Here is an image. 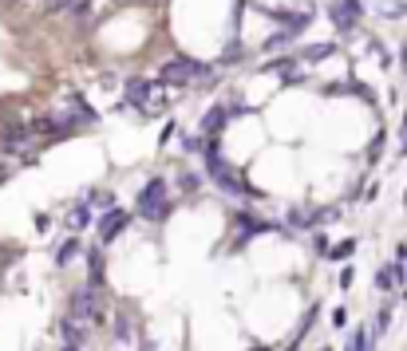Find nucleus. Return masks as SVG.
Here are the masks:
<instances>
[{
  "instance_id": "1",
  "label": "nucleus",
  "mask_w": 407,
  "mask_h": 351,
  "mask_svg": "<svg viewBox=\"0 0 407 351\" xmlns=\"http://www.w3.org/2000/svg\"><path fill=\"white\" fill-rule=\"evenodd\" d=\"M127 103H131V107H143V115H159V111L170 103V91H166V83L131 79V83H127Z\"/></svg>"
},
{
  "instance_id": "2",
  "label": "nucleus",
  "mask_w": 407,
  "mask_h": 351,
  "mask_svg": "<svg viewBox=\"0 0 407 351\" xmlns=\"http://www.w3.org/2000/svg\"><path fill=\"white\" fill-rule=\"evenodd\" d=\"M40 142V131L28 122V126H8V131L0 134V154L4 158H32Z\"/></svg>"
},
{
  "instance_id": "3",
  "label": "nucleus",
  "mask_w": 407,
  "mask_h": 351,
  "mask_svg": "<svg viewBox=\"0 0 407 351\" xmlns=\"http://www.w3.org/2000/svg\"><path fill=\"white\" fill-rule=\"evenodd\" d=\"M138 213L147 221H162L170 213V197H166V182L162 178H150L143 186V194H138Z\"/></svg>"
},
{
  "instance_id": "4",
  "label": "nucleus",
  "mask_w": 407,
  "mask_h": 351,
  "mask_svg": "<svg viewBox=\"0 0 407 351\" xmlns=\"http://www.w3.org/2000/svg\"><path fill=\"white\" fill-rule=\"evenodd\" d=\"M72 320H79V324H99V320H103V296H99L95 292V284H83V288L75 292L72 296Z\"/></svg>"
},
{
  "instance_id": "5",
  "label": "nucleus",
  "mask_w": 407,
  "mask_h": 351,
  "mask_svg": "<svg viewBox=\"0 0 407 351\" xmlns=\"http://www.w3.org/2000/svg\"><path fill=\"white\" fill-rule=\"evenodd\" d=\"M162 83H206L210 79V67L198 60H170L162 63Z\"/></svg>"
},
{
  "instance_id": "6",
  "label": "nucleus",
  "mask_w": 407,
  "mask_h": 351,
  "mask_svg": "<svg viewBox=\"0 0 407 351\" xmlns=\"http://www.w3.org/2000/svg\"><path fill=\"white\" fill-rule=\"evenodd\" d=\"M123 225H127V213H123V209H107V213L99 218V241H103V245L115 241V237L123 233Z\"/></svg>"
},
{
  "instance_id": "7",
  "label": "nucleus",
  "mask_w": 407,
  "mask_h": 351,
  "mask_svg": "<svg viewBox=\"0 0 407 351\" xmlns=\"http://www.w3.org/2000/svg\"><path fill=\"white\" fill-rule=\"evenodd\" d=\"M356 16H360V4H356V0H340V4L333 8V20L340 28H352V24H356Z\"/></svg>"
},
{
  "instance_id": "8",
  "label": "nucleus",
  "mask_w": 407,
  "mask_h": 351,
  "mask_svg": "<svg viewBox=\"0 0 407 351\" xmlns=\"http://www.w3.org/2000/svg\"><path fill=\"white\" fill-rule=\"evenodd\" d=\"M44 13H87V0H40Z\"/></svg>"
},
{
  "instance_id": "9",
  "label": "nucleus",
  "mask_w": 407,
  "mask_h": 351,
  "mask_svg": "<svg viewBox=\"0 0 407 351\" xmlns=\"http://www.w3.org/2000/svg\"><path fill=\"white\" fill-rule=\"evenodd\" d=\"M63 336L72 339V348H75V343H83V339H87V324H79V320L67 316V320H63Z\"/></svg>"
},
{
  "instance_id": "10",
  "label": "nucleus",
  "mask_w": 407,
  "mask_h": 351,
  "mask_svg": "<svg viewBox=\"0 0 407 351\" xmlns=\"http://www.w3.org/2000/svg\"><path fill=\"white\" fill-rule=\"evenodd\" d=\"M225 115H230V107H218V111H210V115H206V122H202V131H218V126H222V122H225Z\"/></svg>"
},
{
  "instance_id": "11",
  "label": "nucleus",
  "mask_w": 407,
  "mask_h": 351,
  "mask_svg": "<svg viewBox=\"0 0 407 351\" xmlns=\"http://www.w3.org/2000/svg\"><path fill=\"white\" fill-rule=\"evenodd\" d=\"M75 253H79V241L72 237V241H63V245H60V253H56V265H67Z\"/></svg>"
},
{
  "instance_id": "12",
  "label": "nucleus",
  "mask_w": 407,
  "mask_h": 351,
  "mask_svg": "<svg viewBox=\"0 0 407 351\" xmlns=\"http://www.w3.org/2000/svg\"><path fill=\"white\" fill-rule=\"evenodd\" d=\"M83 225H87V206H75L72 209V213H67V229H83Z\"/></svg>"
},
{
  "instance_id": "13",
  "label": "nucleus",
  "mask_w": 407,
  "mask_h": 351,
  "mask_svg": "<svg viewBox=\"0 0 407 351\" xmlns=\"http://www.w3.org/2000/svg\"><path fill=\"white\" fill-rule=\"evenodd\" d=\"M87 265H91V280H87V284H99V280H103V256L87 253Z\"/></svg>"
},
{
  "instance_id": "14",
  "label": "nucleus",
  "mask_w": 407,
  "mask_h": 351,
  "mask_svg": "<svg viewBox=\"0 0 407 351\" xmlns=\"http://www.w3.org/2000/svg\"><path fill=\"white\" fill-rule=\"evenodd\" d=\"M348 351H368V332L364 327H356V336L348 339Z\"/></svg>"
},
{
  "instance_id": "15",
  "label": "nucleus",
  "mask_w": 407,
  "mask_h": 351,
  "mask_svg": "<svg viewBox=\"0 0 407 351\" xmlns=\"http://www.w3.org/2000/svg\"><path fill=\"white\" fill-rule=\"evenodd\" d=\"M395 280H399V277H395V265H392V268H380V272H376V284H380V288H392Z\"/></svg>"
},
{
  "instance_id": "16",
  "label": "nucleus",
  "mask_w": 407,
  "mask_h": 351,
  "mask_svg": "<svg viewBox=\"0 0 407 351\" xmlns=\"http://www.w3.org/2000/svg\"><path fill=\"white\" fill-rule=\"evenodd\" d=\"M333 51H336L333 44H321V48H312V51H309V60H324V56H333Z\"/></svg>"
},
{
  "instance_id": "17",
  "label": "nucleus",
  "mask_w": 407,
  "mask_h": 351,
  "mask_svg": "<svg viewBox=\"0 0 407 351\" xmlns=\"http://www.w3.org/2000/svg\"><path fill=\"white\" fill-rule=\"evenodd\" d=\"M407 4H399V0H392V4H383V16H404Z\"/></svg>"
},
{
  "instance_id": "18",
  "label": "nucleus",
  "mask_w": 407,
  "mask_h": 351,
  "mask_svg": "<svg viewBox=\"0 0 407 351\" xmlns=\"http://www.w3.org/2000/svg\"><path fill=\"white\" fill-rule=\"evenodd\" d=\"M115 336L123 339V343H127V339H131V324H127L123 316H119V327H115Z\"/></svg>"
},
{
  "instance_id": "19",
  "label": "nucleus",
  "mask_w": 407,
  "mask_h": 351,
  "mask_svg": "<svg viewBox=\"0 0 407 351\" xmlns=\"http://www.w3.org/2000/svg\"><path fill=\"white\" fill-rule=\"evenodd\" d=\"M8 174H13V158H4V154H0V182H4Z\"/></svg>"
},
{
  "instance_id": "20",
  "label": "nucleus",
  "mask_w": 407,
  "mask_h": 351,
  "mask_svg": "<svg viewBox=\"0 0 407 351\" xmlns=\"http://www.w3.org/2000/svg\"><path fill=\"white\" fill-rule=\"evenodd\" d=\"M348 253H352V241H344V245H336L333 249V256H348Z\"/></svg>"
},
{
  "instance_id": "21",
  "label": "nucleus",
  "mask_w": 407,
  "mask_h": 351,
  "mask_svg": "<svg viewBox=\"0 0 407 351\" xmlns=\"http://www.w3.org/2000/svg\"><path fill=\"white\" fill-rule=\"evenodd\" d=\"M399 150L407 154V122H404V138H399Z\"/></svg>"
},
{
  "instance_id": "22",
  "label": "nucleus",
  "mask_w": 407,
  "mask_h": 351,
  "mask_svg": "<svg viewBox=\"0 0 407 351\" xmlns=\"http://www.w3.org/2000/svg\"><path fill=\"white\" fill-rule=\"evenodd\" d=\"M285 351H296V343H293V348H285Z\"/></svg>"
},
{
  "instance_id": "23",
  "label": "nucleus",
  "mask_w": 407,
  "mask_h": 351,
  "mask_svg": "<svg viewBox=\"0 0 407 351\" xmlns=\"http://www.w3.org/2000/svg\"><path fill=\"white\" fill-rule=\"evenodd\" d=\"M404 63H407V48H404Z\"/></svg>"
},
{
  "instance_id": "24",
  "label": "nucleus",
  "mask_w": 407,
  "mask_h": 351,
  "mask_svg": "<svg viewBox=\"0 0 407 351\" xmlns=\"http://www.w3.org/2000/svg\"><path fill=\"white\" fill-rule=\"evenodd\" d=\"M67 351H75V348H67Z\"/></svg>"
},
{
  "instance_id": "25",
  "label": "nucleus",
  "mask_w": 407,
  "mask_h": 351,
  "mask_svg": "<svg viewBox=\"0 0 407 351\" xmlns=\"http://www.w3.org/2000/svg\"><path fill=\"white\" fill-rule=\"evenodd\" d=\"M321 351H328V348H321Z\"/></svg>"
}]
</instances>
